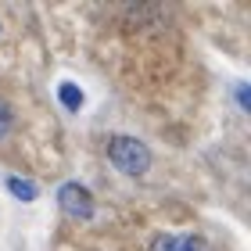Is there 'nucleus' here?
Listing matches in <instances>:
<instances>
[{
  "instance_id": "obj_3",
  "label": "nucleus",
  "mask_w": 251,
  "mask_h": 251,
  "mask_svg": "<svg viewBox=\"0 0 251 251\" xmlns=\"http://www.w3.org/2000/svg\"><path fill=\"white\" fill-rule=\"evenodd\" d=\"M151 251H208L198 237H179V233H162L151 241Z\"/></svg>"
},
{
  "instance_id": "obj_4",
  "label": "nucleus",
  "mask_w": 251,
  "mask_h": 251,
  "mask_svg": "<svg viewBox=\"0 0 251 251\" xmlns=\"http://www.w3.org/2000/svg\"><path fill=\"white\" fill-rule=\"evenodd\" d=\"M7 190L15 194L18 201H36V194H40L36 183H29V179H18V176H11V179H7Z\"/></svg>"
},
{
  "instance_id": "obj_2",
  "label": "nucleus",
  "mask_w": 251,
  "mask_h": 251,
  "mask_svg": "<svg viewBox=\"0 0 251 251\" xmlns=\"http://www.w3.org/2000/svg\"><path fill=\"white\" fill-rule=\"evenodd\" d=\"M58 204H61V212L68 219H75V223H86L90 215H94V194L86 187H79V183H65L58 190Z\"/></svg>"
},
{
  "instance_id": "obj_5",
  "label": "nucleus",
  "mask_w": 251,
  "mask_h": 251,
  "mask_svg": "<svg viewBox=\"0 0 251 251\" xmlns=\"http://www.w3.org/2000/svg\"><path fill=\"white\" fill-rule=\"evenodd\" d=\"M58 94H61V104H65L68 111H79V108H83V94H79L72 83H61Z\"/></svg>"
},
{
  "instance_id": "obj_1",
  "label": "nucleus",
  "mask_w": 251,
  "mask_h": 251,
  "mask_svg": "<svg viewBox=\"0 0 251 251\" xmlns=\"http://www.w3.org/2000/svg\"><path fill=\"white\" fill-rule=\"evenodd\" d=\"M108 158L126 176H144L147 165H151V151H147L140 140H133V136H111L108 140Z\"/></svg>"
},
{
  "instance_id": "obj_6",
  "label": "nucleus",
  "mask_w": 251,
  "mask_h": 251,
  "mask_svg": "<svg viewBox=\"0 0 251 251\" xmlns=\"http://www.w3.org/2000/svg\"><path fill=\"white\" fill-rule=\"evenodd\" d=\"M7 129H11V111L7 104H0V136H7Z\"/></svg>"
}]
</instances>
